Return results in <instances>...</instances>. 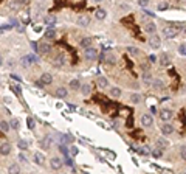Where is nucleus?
Masks as SVG:
<instances>
[{
	"mask_svg": "<svg viewBox=\"0 0 186 174\" xmlns=\"http://www.w3.org/2000/svg\"><path fill=\"white\" fill-rule=\"evenodd\" d=\"M181 30V25H175V26H166L165 30H163V34L167 37V39H172V37H175L177 34H178V31Z\"/></svg>",
	"mask_w": 186,
	"mask_h": 174,
	"instance_id": "f257e3e1",
	"label": "nucleus"
},
{
	"mask_svg": "<svg viewBox=\"0 0 186 174\" xmlns=\"http://www.w3.org/2000/svg\"><path fill=\"white\" fill-rule=\"evenodd\" d=\"M149 45H151L152 48H160L161 47V37L157 36V34L154 33L152 36L149 37Z\"/></svg>",
	"mask_w": 186,
	"mask_h": 174,
	"instance_id": "f03ea898",
	"label": "nucleus"
},
{
	"mask_svg": "<svg viewBox=\"0 0 186 174\" xmlns=\"http://www.w3.org/2000/svg\"><path fill=\"white\" fill-rule=\"evenodd\" d=\"M84 55H85V58H87L89 61H95V59L98 58V50H96V48L89 47V48H85Z\"/></svg>",
	"mask_w": 186,
	"mask_h": 174,
	"instance_id": "7ed1b4c3",
	"label": "nucleus"
},
{
	"mask_svg": "<svg viewBox=\"0 0 186 174\" xmlns=\"http://www.w3.org/2000/svg\"><path fill=\"white\" fill-rule=\"evenodd\" d=\"M62 165H64V163H62V160L59 159V157H53L51 160H50V168H51V169H56V171L62 168Z\"/></svg>",
	"mask_w": 186,
	"mask_h": 174,
	"instance_id": "20e7f679",
	"label": "nucleus"
},
{
	"mask_svg": "<svg viewBox=\"0 0 186 174\" xmlns=\"http://www.w3.org/2000/svg\"><path fill=\"white\" fill-rule=\"evenodd\" d=\"M161 132H163V135H171V134L174 132V126H172L169 121H165L161 126Z\"/></svg>",
	"mask_w": 186,
	"mask_h": 174,
	"instance_id": "39448f33",
	"label": "nucleus"
},
{
	"mask_svg": "<svg viewBox=\"0 0 186 174\" xmlns=\"http://www.w3.org/2000/svg\"><path fill=\"white\" fill-rule=\"evenodd\" d=\"M33 159H34V163L39 165V166H42V165L45 163V155L42 153H39V151H36V153H34Z\"/></svg>",
	"mask_w": 186,
	"mask_h": 174,
	"instance_id": "423d86ee",
	"label": "nucleus"
},
{
	"mask_svg": "<svg viewBox=\"0 0 186 174\" xmlns=\"http://www.w3.org/2000/svg\"><path fill=\"white\" fill-rule=\"evenodd\" d=\"M141 124L144 128H149V126H152L154 124V118H152V115H149V114H144L143 117H141Z\"/></svg>",
	"mask_w": 186,
	"mask_h": 174,
	"instance_id": "0eeeda50",
	"label": "nucleus"
},
{
	"mask_svg": "<svg viewBox=\"0 0 186 174\" xmlns=\"http://www.w3.org/2000/svg\"><path fill=\"white\" fill-rule=\"evenodd\" d=\"M44 24L48 25L50 28H51V26H54V25H56V16H54V14L45 16V17H44Z\"/></svg>",
	"mask_w": 186,
	"mask_h": 174,
	"instance_id": "6e6552de",
	"label": "nucleus"
},
{
	"mask_svg": "<svg viewBox=\"0 0 186 174\" xmlns=\"http://www.w3.org/2000/svg\"><path fill=\"white\" fill-rule=\"evenodd\" d=\"M50 50H51V47H50V44H47V42H42L37 45V53H40V55H47Z\"/></svg>",
	"mask_w": 186,
	"mask_h": 174,
	"instance_id": "1a4fd4ad",
	"label": "nucleus"
},
{
	"mask_svg": "<svg viewBox=\"0 0 186 174\" xmlns=\"http://www.w3.org/2000/svg\"><path fill=\"white\" fill-rule=\"evenodd\" d=\"M167 146H169V141H167V138H157V140H155V148L166 149Z\"/></svg>",
	"mask_w": 186,
	"mask_h": 174,
	"instance_id": "9d476101",
	"label": "nucleus"
},
{
	"mask_svg": "<svg viewBox=\"0 0 186 174\" xmlns=\"http://www.w3.org/2000/svg\"><path fill=\"white\" fill-rule=\"evenodd\" d=\"M40 82H42L44 86H48V84H51V82H53L51 73H42V75H40Z\"/></svg>",
	"mask_w": 186,
	"mask_h": 174,
	"instance_id": "9b49d317",
	"label": "nucleus"
},
{
	"mask_svg": "<svg viewBox=\"0 0 186 174\" xmlns=\"http://www.w3.org/2000/svg\"><path fill=\"white\" fill-rule=\"evenodd\" d=\"M160 118L163 120V121H169V120L172 118V110L171 109H163L160 112Z\"/></svg>",
	"mask_w": 186,
	"mask_h": 174,
	"instance_id": "f8f14e48",
	"label": "nucleus"
},
{
	"mask_svg": "<svg viewBox=\"0 0 186 174\" xmlns=\"http://www.w3.org/2000/svg\"><path fill=\"white\" fill-rule=\"evenodd\" d=\"M53 62H54V65H57V67H62V65L65 64V56L62 55V53H59V55H56V56H54Z\"/></svg>",
	"mask_w": 186,
	"mask_h": 174,
	"instance_id": "ddd939ff",
	"label": "nucleus"
},
{
	"mask_svg": "<svg viewBox=\"0 0 186 174\" xmlns=\"http://www.w3.org/2000/svg\"><path fill=\"white\" fill-rule=\"evenodd\" d=\"M144 31L149 34H154L157 31V25H155V22H147L146 25H144Z\"/></svg>",
	"mask_w": 186,
	"mask_h": 174,
	"instance_id": "4468645a",
	"label": "nucleus"
},
{
	"mask_svg": "<svg viewBox=\"0 0 186 174\" xmlns=\"http://www.w3.org/2000/svg\"><path fill=\"white\" fill-rule=\"evenodd\" d=\"M151 86L155 89V90H163V89H165V82H163L161 79H152Z\"/></svg>",
	"mask_w": 186,
	"mask_h": 174,
	"instance_id": "2eb2a0df",
	"label": "nucleus"
},
{
	"mask_svg": "<svg viewBox=\"0 0 186 174\" xmlns=\"http://www.w3.org/2000/svg\"><path fill=\"white\" fill-rule=\"evenodd\" d=\"M11 153V145L10 143H2L0 145V154L2 155H8Z\"/></svg>",
	"mask_w": 186,
	"mask_h": 174,
	"instance_id": "dca6fc26",
	"label": "nucleus"
},
{
	"mask_svg": "<svg viewBox=\"0 0 186 174\" xmlns=\"http://www.w3.org/2000/svg\"><path fill=\"white\" fill-rule=\"evenodd\" d=\"M79 89H81V93H82L84 96H89L90 93H92V86H90V84H82Z\"/></svg>",
	"mask_w": 186,
	"mask_h": 174,
	"instance_id": "f3484780",
	"label": "nucleus"
},
{
	"mask_svg": "<svg viewBox=\"0 0 186 174\" xmlns=\"http://www.w3.org/2000/svg\"><path fill=\"white\" fill-rule=\"evenodd\" d=\"M89 24H90V17L89 16H81V17H78V25L79 26H89Z\"/></svg>",
	"mask_w": 186,
	"mask_h": 174,
	"instance_id": "a211bd4d",
	"label": "nucleus"
},
{
	"mask_svg": "<svg viewBox=\"0 0 186 174\" xmlns=\"http://www.w3.org/2000/svg\"><path fill=\"white\" fill-rule=\"evenodd\" d=\"M104 62H106L107 65H115L116 64V58L112 55V53H109V55H106V58H104Z\"/></svg>",
	"mask_w": 186,
	"mask_h": 174,
	"instance_id": "6ab92c4d",
	"label": "nucleus"
},
{
	"mask_svg": "<svg viewBox=\"0 0 186 174\" xmlns=\"http://www.w3.org/2000/svg\"><path fill=\"white\" fill-rule=\"evenodd\" d=\"M68 95V90L65 87H57L56 89V98H65Z\"/></svg>",
	"mask_w": 186,
	"mask_h": 174,
	"instance_id": "aec40b11",
	"label": "nucleus"
},
{
	"mask_svg": "<svg viewBox=\"0 0 186 174\" xmlns=\"http://www.w3.org/2000/svg\"><path fill=\"white\" fill-rule=\"evenodd\" d=\"M92 44H93V39L92 37H84L82 41L79 42V45L82 47V48H89V47H92Z\"/></svg>",
	"mask_w": 186,
	"mask_h": 174,
	"instance_id": "412c9836",
	"label": "nucleus"
},
{
	"mask_svg": "<svg viewBox=\"0 0 186 174\" xmlns=\"http://www.w3.org/2000/svg\"><path fill=\"white\" fill-rule=\"evenodd\" d=\"M40 146H42L44 149H48L50 146H51V137H44V140H40Z\"/></svg>",
	"mask_w": 186,
	"mask_h": 174,
	"instance_id": "4be33fe9",
	"label": "nucleus"
},
{
	"mask_svg": "<svg viewBox=\"0 0 186 174\" xmlns=\"http://www.w3.org/2000/svg\"><path fill=\"white\" fill-rule=\"evenodd\" d=\"M158 61H160V65H163V67H167V65H169V56H167L166 53H163Z\"/></svg>",
	"mask_w": 186,
	"mask_h": 174,
	"instance_id": "5701e85b",
	"label": "nucleus"
},
{
	"mask_svg": "<svg viewBox=\"0 0 186 174\" xmlns=\"http://www.w3.org/2000/svg\"><path fill=\"white\" fill-rule=\"evenodd\" d=\"M129 100L132 104H138V103H141V95H140V93H132Z\"/></svg>",
	"mask_w": 186,
	"mask_h": 174,
	"instance_id": "b1692460",
	"label": "nucleus"
},
{
	"mask_svg": "<svg viewBox=\"0 0 186 174\" xmlns=\"http://www.w3.org/2000/svg\"><path fill=\"white\" fill-rule=\"evenodd\" d=\"M98 86L101 87V89H106V87L109 86V79H107L106 76H99V78H98Z\"/></svg>",
	"mask_w": 186,
	"mask_h": 174,
	"instance_id": "393cba45",
	"label": "nucleus"
},
{
	"mask_svg": "<svg viewBox=\"0 0 186 174\" xmlns=\"http://www.w3.org/2000/svg\"><path fill=\"white\" fill-rule=\"evenodd\" d=\"M143 82L146 84V86H151V82H152V75L149 73V72H144V73H143Z\"/></svg>",
	"mask_w": 186,
	"mask_h": 174,
	"instance_id": "a878e982",
	"label": "nucleus"
},
{
	"mask_svg": "<svg viewBox=\"0 0 186 174\" xmlns=\"http://www.w3.org/2000/svg\"><path fill=\"white\" fill-rule=\"evenodd\" d=\"M106 16H107L106 10H96V12H95V17H96L98 20H104V19H106Z\"/></svg>",
	"mask_w": 186,
	"mask_h": 174,
	"instance_id": "bb28decb",
	"label": "nucleus"
},
{
	"mask_svg": "<svg viewBox=\"0 0 186 174\" xmlns=\"http://www.w3.org/2000/svg\"><path fill=\"white\" fill-rule=\"evenodd\" d=\"M127 53L130 56H140V48L138 47H127Z\"/></svg>",
	"mask_w": 186,
	"mask_h": 174,
	"instance_id": "cd10ccee",
	"label": "nucleus"
},
{
	"mask_svg": "<svg viewBox=\"0 0 186 174\" xmlns=\"http://www.w3.org/2000/svg\"><path fill=\"white\" fill-rule=\"evenodd\" d=\"M44 37H45V39H54V37H56V31L51 30V28H48V30L44 33Z\"/></svg>",
	"mask_w": 186,
	"mask_h": 174,
	"instance_id": "c85d7f7f",
	"label": "nucleus"
},
{
	"mask_svg": "<svg viewBox=\"0 0 186 174\" xmlns=\"http://www.w3.org/2000/svg\"><path fill=\"white\" fill-rule=\"evenodd\" d=\"M10 126H11V129H16V131H19V128H20V120H19V118H12L11 121H10Z\"/></svg>",
	"mask_w": 186,
	"mask_h": 174,
	"instance_id": "c756f323",
	"label": "nucleus"
},
{
	"mask_svg": "<svg viewBox=\"0 0 186 174\" xmlns=\"http://www.w3.org/2000/svg\"><path fill=\"white\" fill-rule=\"evenodd\" d=\"M110 95H112L113 98H120V96H121V89L112 87V89H110Z\"/></svg>",
	"mask_w": 186,
	"mask_h": 174,
	"instance_id": "7c9ffc66",
	"label": "nucleus"
},
{
	"mask_svg": "<svg viewBox=\"0 0 186 174\" xmlns=\"http://www.w3.org/2000/svg\"><path fill=\"white\" fill-rule=\"evenodd\" d=\"M10 129H11V126H10L8 121H0V131L2 132H8Z\"/></svg>",
	"mask_w": 186,
	"mask_h": 174,
	"instance_id": "2f4dec72",
	"label": "nucleus"
},
{
	"mask_svg": "<svg viewBox=\"0 0 186 174\" xmlns=\"http://www.w3.org/2000/svg\"><path fill=\"white\" fill-rule=\"evenodd\" d=\"M79 87H81L79 79H71V81H70V89H73V90H78Z\"/></svg>",
	"mask_w": 186,
	"mask_h": 174,
	"instance_id": "473e14b6",
	"label": "nucleus"
},
{
	"mask_svg": "<svg viewBox=\"0 0 186 174\" xmlns=\"http://www.w3.org/2000/svg\"><path fill=\"white\" fill-rule=\"evenodd\" d=\"M151 154H152V157H155V159H160L161 155H163V149H160V148H155V149H154Z\"/></svg>",
	"mask_w": 186,
	"mask_h": 174,
	"instance_id": "72a5a7b5",
	"label": "nucleus"
},
{
	"mask_svg": "<svg viewBox=\"0 0 186 174\" xmlns=\"http://www.w3.org/2000/svg\"><path fill=\"white\" fill-rule=\"evenodd\" d=\"M68 153H70V155H71V157H76V155H78L79 154V148H78V146H71V148L68 149Z\"/></svg>",
	"mask_w": 186,
	"mask_h": 174,
	"instance_id": "f704fd0d",
	"label": "nucleus"
},
{
	"mask_svg": "<svg viewBox=\"0 0 186 174\" xmlns=\"http://www.w3.org/2000/svg\"><path fill=\"white\" fill-rule=\"evenodd\" d=\"M8 171H10L11 174H14V173H19V171H20V166H19V165H17V163H12L11 166L8 168Z\"/></svg>",
	"mask_w": 186,
	"mask_h": 174,
	"instance_id": "c9c22d12",
	"label": "nucleus"
},
{
	"mask_svg": "<svg viewBox=\"0 0 186 174\" xmlns=\"http://www.w3.org/2000/svg\"><path fill=\"white\" fill-rule=\"evenodd\" d=\"M17 146H19V149L25 151V149H28V141H26V140H19V143H17Z\"/></svg>",
	"mask_w": 186,
	"mask_h": 174,
	"instance_id": "e433bc0d",
	"label": "nucleus"
},
{
	"mask_svg": "<svg viewBox=\"0 0 186 174\" xmlns=\"http://www.w3.org/2000/svg\"><path fill=\"white\" fill-rule=\"evenodd\" d=\"M62 141L64 143H73V135H68V134L62 135Z\"/></svg>",
	"mask_w": 186,
	"mask_h": 174,
	"instance_id": "4c0bfd02",
	"label": "nucleus"
},
{
	"mask_svg": "<svg viewBox=\"0 0 186 174\" xmlns=\"http://www.w3.org/2000/svg\"><path fill=\"white\" fill-rule=\"evenodd\" d=\"M26 124H28V128H30V129H34V128H36V121H34V118L28 117V118H26Z\"/></svg>",
	"mask_w": 186,
	"mask_h": 174,
	"instance_id": "58836bf2",
	"label": "nucleus"
},
{
	"mask_svg": "<svg viewBox=\"0 0 186 174\" xmlns=\"http://www.w3.org/2000/svg\"><path fill=\"white\" fill-rule=\"evenodd\" d=\"M178 53L181 56H186V44H181V45L178 47Z\"/></svg>",
	"mask_w": 186,
	"mask_h": 174,
	"instance_id": "ea45409f",
	"label": "nucleus"
},
{
	"mask_svg": "<svg viewBox=\"0 0 186 174\" xmlns=\"http://www.w3.org/2000/svg\"><path fill=\"white\" fill-rule=\"evenodd\" d=\"M26 59H28L30 64H34V62H37V58H36L34 55H28V56H26Z\"/></svg>",
	"mask_w": 186,
	"mask_h": 174,
	"instance_id": "a19ab883",
	"label": "nucleus"
},
{
	"mask_svg": "<svg viewBox=\"0 0 186 174\" xmlns=\"http://www.w3.org/2000/svg\"><path fill=\"white\" fill-rule=\"evenodd\" d=\"M149 2H151V0H138V5L141 8H146L149 5Z\"/></svg>",
	"mask_w": 186,
	"mask_h": 174,
	"instance_id": "79ce46f5",
	"label": "nucleus"
},
{
	"mask_svg": "<svg viewBox=\"0 0 186 174\" xmlns=\"http://www.w3.org/2000/svg\"><path fill=\"white\" fill-rule=\"evenodd\" d=\"M138 153H140V154H147V153H149V148H147V146H143V148L138 149Z\"/></svg>",
	"mask_w": 186,
	"mask_h": 174,
	"instance_id": "37998d69",
	"label": "nucleus"
},
{
	"mask_svg": "<svg viewBox=\"0 0 186 174\" xmlns=\"http://www.w3.org/2000/svg\"><path fill=\"white\" fill-rule=\"evenodd\" d=\"M59 148H61V151H62V154H65V155H68V148H65L64 145H61L59 146Z\"/></svg>",
	"mask_w": 186,
	"mask_h": 174,
	"instance_id": "c03bdc74",
	"label": "nucleus"
},
{
	"mask_svg": "<svg viewBox=\"0 0 186 174\" xmlns=\"http://www.w3.org/2000/svg\"><path fill=\"white\" fill-rule=\"evenodd\" d=\"M10 8H11V10H17V8H19V2H17V3L11 2V3H10Z\"/></svg>",
	"mask_w": 186,
	"mask_h": 174,
	"instance_id": "a18cd8bd",
	"label": "nucleus"
},
{
	"mask_svg": "<svg viewBox=\"0 0 186 174\" xmlns=\"http://www.w3.org/2000/svg\"><path fill=\"white\" fill-rule=\"evenodd\" d=\"M28 59H26V58H22V67H28Z\"/></svg>",
	"mask_w": 186,
	"mask_h": 174,
	"instance_id": "49530a36",
	"label": "nucleus"
},
{
	"mask_svg": "<svg viewBox=\"0 0 186 174\" xmlns=\"http://www.w3.org/2000/svg\"><path fill=\"white\" fill-rule=\"evenodd\" d=\"M180 155H181V159H183V160H186V146H185L183 149H181V153H180Z\"/></svg>",
	"mask_w": 186,
	"mask_h": 174,
	"instance_id": "de8ad7c7",
	"label": "nucleus"
},
{
	"mask_svg": "<svg viewBox=\"0 0 186 174\" xmlns=\"http://www.w3.org/2000/svg\"><path fill=\"white\" fill-rule=\"evenodd\" d=\"M12 89H14V92H16V93H19V95L22 93V89H20V86H12Z\"/></svg>",
	"mask_w": 186,
	"mask_h": 174,
	"instance_id": "09e8293b",
	"label": "nucleus"
},
{
	"mask_svg": "<svg viewBox=\"0 0 186 174\" xmlns=\"http://www.w3.org/2000/svg\"><path fill=\"white\" fill-rule=\"evenodd\" d=\"M167 3H158V10H166Z\"/></svg>",
	"mask_w": 186,
	"mask_h": 174,
	"instance_id": "8fccbe9b",
	"label": "nucleus"
},
{
	"mask_svg": "<svg viewBox=\"0 0 186 174\" xmlns=\"http://www.w3.org/2000/svg\"><path fill=\"white\" fill-rule=\"evenodd\" d=\"M65 165H68V166H73V160L68 159V155H67V160H65Z\"/></svg>",
	"mask_w": 186,
	"mask_h": 174,
	"instance_id": "3c124183",
	"label": "nucleus"
},
{
	"mask_svg": "<svg viewBox=\"0 0 186 174\" xmlns=\"http://www.w3.org/2000/svg\"><path fill=\"white\" fill-rule=\"evenodd\" d=\"M17 2H19V5H28L30 0H17Z\"/></svg>",
	"mask_w": 186,
	"mask_h": 174,
	"instance_id": "603ef678",
	"label": "nucleus"
},
{
	"mask_svg": "<svg viewBox=\"0 0 186 174\" xmlns=\"http://www.w3.org/2000/svg\"><path fill=\"white\" fill-rule=\"evenodd\" d=\"M149 61H151V62H157V58L154 55H151V56H149Z\"/></svg>",
	"mask_w": 186,
	"mask_h": 174,
	"instance_id": "864d4df0",
	"label": "nucleus"
},
{
	"mask_svg": "<svg viewBox=\"0 0 186 174\" xmlns=\"http://www.w3.org/2000/svg\"><path fill=\"white\" fill-rule=\"evenodd\" d=\"M31 47H33L34 51H37V44H36V42H31Z\"/></svg>",
	"mask_w": 186,
	"mask_h": 174,
	"instance_id": "5fc2aeb1",
	"label": "nucleus"
},
{
	"mask_svg": "<svg viewBox=\"0 0 186 174\" xmlns=\"http://www.w3.org/2000/svg\"><path fill=\"white\" fill-rule=\"evenodd\" d=\"M11 78H12V79H16V81H19V82H20V76H17V75H11Z\"/></svg>",
	"mask_w": 186,
	"mask_h": 174,
	"instance_id": "6e6d98bb",
	"label": "nucleus"
},
{
	"mask_svg": "<svg viewBox=\"0 0 186 174\" xmlns=\"http://www.w3.org/2000/svg\"><path fill=\"white\" fill-rule=\"evenodd\" d=\"M19 159L22 160V162H26V157H25V155H24V154H20V155H19Z\"/></svg>",
	"mask_w": 186,
	"mask_h": 174,
	"instance_id": "4d7b16f0",
	"label": "nucleus"
},
{
	"mask_svg": "<svg viewBox=\"0 0 186 174\" xmlns=\"http://www.w3.org/2000/svg\"><path fill=\"white\" fill-rule=\"evenodd\" d=\"M8 67H11V69H12V67H14V61H10V62H8Z\"/></svg>",
	"mask_w": 186,
	"mask_h": 174,
	"instance_id": "13d9d810",
	"label": "nucleus"
},
{
	"mask_svg": "<svg viewBox=\"0 0 186 174\" xmlns=\"http://www.w3.org/2000/svg\"><path fill=\"white\" fill-rule=\"evenodd\" d=\"M2 64H3V58L0 56V65H2Z\"/></svg>",
	"mask_w": 186,
	"mask_h": 174,
	"instance_id": "bf43d9fd",
	"label": "nucleus"
},
{
	"mask_svg": "<svg viewBox=\"0 0 186 174\" xmlns=\"http://www.w3.org/2000/svg\"><path fill=\"white\" fill-rule=\"evenodd\" d=\"M93 2H96V3H99V2H102V0H93Z\"/></svg>",
	"mask_w": 186,
	"mask_h": 174,
	"instance_id": "052dcab7",
	"label": "nucleus"
},
{
	"mask_svg": "<svg viewBox=\"0 0 186 174\" xmlns=\"http://www.w3.org/2000/svg\"><path fill=\"white\" fill-rule=\"evenodd\" d=\"M0 33H2V28H0Z\"/></svg>",
	"mask_w": 186,
	"mask_h": 174,
	"instance_id": "680f3d73",
	"label": "nucleus"
}]
</instances>
